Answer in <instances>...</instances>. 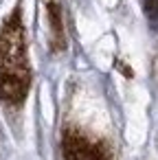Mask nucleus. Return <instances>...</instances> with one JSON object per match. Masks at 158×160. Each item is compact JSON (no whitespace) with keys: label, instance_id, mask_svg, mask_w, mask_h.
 Segmentation results:
<instances>
[{"label":"nucleus","instance_id":"obj_3","mask_svg":"<svg viewBox=\"0 0 158 160\" xmlns=\"http://www.w3.org/2000/svg\"><path fill=\"white\" fill-rule=\"evenodd\" d=\"M46 7V22H48V33H51V48L55 53L66 48V27H64V13L59 0H44Z\"/></svg>","mask_w":158,"mask_h":160},{"label":"nucleus","instance_id":"obj_2","mask_svg":"<svg viewBox=\"0 0 158 160\" xmlns=\"http://www.w3.org/2000/svg\"><path fill=\"white\" fill-rule=\"evenodd\" d=\"M62 160H112V149L88 129L66 123L62 129Z\"/></svg>","mask_w":158,"mask_h":160},{"label":"nucleus","instance_id":"obj_1","mask_svg":"<svg viewBox=\"0 0 158 160\" xmlns=\"http://www.w3.org/2000/svg\"><path fill=\"white\" fill-rule=\"evenodd\" d=\"M33 86L29 59V38L22 2H18L0 22V103L7 110H20Z\"/></svg>","mask_w":158,"mask_h":160}]
</instances>
